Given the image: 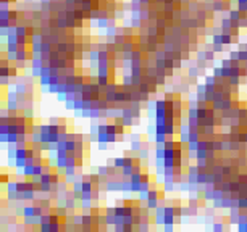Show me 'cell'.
I'll return each mask as SVG.
<instances>
[{
  "mask_svg": "<svg viewBox=\"0 0 247 232\" xmlns=\"http://www.w3.org/2000/svg\"><path fill=\"white\" fill-rule=\"evenodd\" d=\"M237 231L239 232H247V222H237Z\"/></svg>",
  "mask_w": 247,
  "mask_h": 232,
  "instance_id": "cell-21",
  "label": "cell"
},
{
  "mask_svg": "<svg viewBox=\"0 0 247 232\" xmlns=\"http://www.w3.org/2000/svg\"><path fill=\"white\" fill-rule=\"evenodd\" d=\"M212 229H213V231H225L226 226H223V221H217V222L212 226Z\"/></svg>",
  "mask_w": 247,
  "mask_h": 232,
  "instance_id": "cell-19",
  "label": "cell"
},
{
  "mask_svg": "<svg viewBox=\"0 0 247 232\" xmlns=\"http://www.w3.org/2000/svg\"><path fill=\"white\" fill-rule=\"evenodd\" d=\"M113 166L116 168V169H121V168L125 166V157H116V158H115Z\"/></svg>",
  "mask_w": 247,
  "mask_h": 232,
  "instance_id": "cell-12",
  "label": "cell"
},
{
  "mask_svg": "<svg viewBox=\"0 0 247 232\" xmlns=\"http://www.w3.org/2000/svg\"><path fill=\"white\" fill-rule=\"evenodd\" d=\"M18 142V132H8L7 135V143H16Z\"/></svg>",
  "mask_w": 247,
  "mask_h": 232,
  "instance_id": "cell-13",
  "label": "cell"
},
{
  "mask_svg": "<svg viewBox=\"0 0 247 232\" xmlns=\"http://www.w3.org/2000/svg\"><path fill=\"white\" fill-rule=\"evenodd\" d=\"M144 66H131V74L134 76V78H142L144 76Z\"/></svg>",
  "mask_w": 247,
  "mask_h": 232,
  "instance_id": "cell-3",
  "label": "cell"
},
{
  "mask_svg": "<svg viewBox=\"0 0 247 232\" xmlns=\"http://www.w3.org/2000/svg\"><path fill=\"white\" fill-rule=\"evenodd\" d=\"M107 143H108V142H99V150H107V149H108Z\"/></svg>",
  "mask_w": 247,
  "mask_h": 232,
  "instance_id": "cell-22",
  "label": "cell"
},
{
  "mask_svg": "<svg viewBox=\"0 0 247 232\" xmlns=\"http://www.w3.org/2000/svg\"><path fill=\"white\" fill-rule=\"evenodd\" d=\"M11 76H0V84H2V89H7V87L11 84Z\"/></svg>",
  "mask_w": 247,
  "mask_h": 232,
  "instance_id": "cell-9",
  "label": "cell"
},
{
  "mask_svg": "<svg viewBox=\"0 0 247 232\" xmlns=\"http://www.w3.org/2000/svg\"><path fill=\"white\" fill-rule=\"evenodd\" d=\"M173 68H174V69H181V68H182V58H174L173 60Z\"/></svg>",
  "mask_w": 247,
  "mask_h": 232,
  "instance_id": "cell-18",
  "label": "cell"
},
{
  "mask_svg": "<svg viewBox=\"0 0 247 232\" xmlns=\"http://www.w3.org/2000/svg\"><path fill=\"white\" fill-rule=\"evenodd\" d=\"M137 157L141 160H149V157H150V145H149V142H144L142 149L137 151Z\"/></svg>",
  "mask_w": 247,
  "mask_h": 232,
  "instance_id": "cell-1",
  "label": "cell"
},
{
  "mask_svg": "<svg viewBox=\"0 0 247 232\" xmlns=\"http://www.w3.org/2000/svg\"><path fill=\"white\" fill-rule=\"evenodd\" d=\"M204 58L207 60V61H210L212 63L213 60H215V52L212 49H208V50H204Z\"/></svg>",
  "mask_w": 247,
  "mask_h": 232,
  "instance_id": "cell-10",
  "label": "cell"
},
{
  "mask_svg": "<svg viewBox=\"0 0 247 232\" xmlns=\"http://www.w3.org/2000/svg\"><path fill=\"white\" fill-rule=\"evenodd\" d=\"M10 66H0V76H10Z\"/></svg>",
  "mask_w": 247,
  "mask_h": 232,
  "instance_id": "cell-20",
  "label": "cell"
},
{
  "mask_svg": "<svg viewBox=\"0 0 247 232\" xmlns=\"http://www.w3.org/2000/svg\"><path fill=\"white\" fill-rule=\"evenodd\" d=\"M97 173L100 174L102 177H105V176H108V165H102V166H99Z\"/></svg>",
  "mask_w": 247,
  "mask_h": 232,
  "instance_id": "cell-16",
  "label": "cell"
},
{
  "mask_svg": "<svg viewBox=\"0 0 247 232\" xmlns=\"http://www.w3.org/2000/svg\"><path fill=\"white\" fill-rule=\"evenodd\" d=\"M212 74H213L217 79H221V78H223V69H221V65H220V66H213Z\"/></svg>",
  "mask_w": 247,
  "mask_h": 232,
  "instance_id": "cell-14",
  "label": "cell"
},
{
  "mask_svg": "<svg viewBox=\"0 0 247 232\" xmlns=\"http://www.w3.org/2000/svg\"><path fill=\"white\" fill-rule=\"evenodd\" d=\"M168 139H171L170 135H166L163 132H155V143H165Z\"/></svg>",
  "mask_w": 247,
  "mask_h": 232,
  "instance_id": "cell-4",
  "label": "cell"
},
{
  "mask_svg": "<svg viewBox=\"0 0 247 232\" xmlns=\"http://www.w3.org/2000/svg\"><path fill=\"white\" fill-rule=\"evenodd\" d=\"M142 145H144V143H142L141 140H131V145H129V150L131 151H134V153L137 155V151L142 149Z\"/></svg>",
  "mask_w": 247,
  "mask_h": 232,
  "instance_id": "cell-5",
  "label": "cell"
},
{
  "mask_svg": "<svg viewBox=\"0 0 247 232\" xmlns=\"http://www.w3.org/2000/svg\"><path fill=\"white\" fill-rule=\"evenodd\" d=\"M223 49H225L223 44H212V50L215 53H223Z\"/></svg>",
  "mask_w": 247,
  "mask_h": 232,
  "instance_id": "cell-17",
  "label": "cell"
},
{
  "mask_svg": "<svg viewBox=\"0 0 247 232\" xmlns=\"http://www.w3.org/2000/svg\"><path fill=\"white\" fill-rule=\"evenodd\" d=\"M228 16H229L231 19H233L234 23H237L239 19H241V11H239L237 8H231V10H229V15H228Z\"/></svg>",
  "mask_w": 247,
  "mask_h": 232,
  "instance_id": "cell-8",
  "label": "cell"
},
{
  "mask_svg": "<svg viewBox=\"0 0 247 232\" xmlns=\"http://www.w3.org/2000/svg\"><path fill=\"white\" fill-rule=\"evenodd\" d=\"M36 174V165H26L23 168V176L24 177H33Z\"/></svg>",
  "mask_w": 247,
  "mask_h": 232,
  "instance_id": "cell-2",
  "label": "cell"
},
{
  "mask_svg": "<svg viewBox=\"0 0 247 232\" xmlns=\"http://www.w3.org/2000/svg\"><path fill=\"white\" fill-rule=\"evenodd\" d=\"M221 35H223V45H225V47H228V45H231V44H234V37H233L231 34L221 33Z\"/></svg>",
  "mask_w": 247,
  "mask_h": 232,
  "instance_id": "cell-6",
  "label": "cell"
},
{
  "mask_svg": "<svg viewBox=\"0 0 247 232\" xmlns=\"http://www.w3.org/2000/svg\"><path fill=\"white\" fill-rule=\"evenodd\" d=\"M31 50H33V53H42V42H33Z\"/></svg>",
  "mask_w": 247,
  "mask_h": 232,
  "instance_id": "cell-11",
  "label": "cell"
},
{
  "mask_svg": "<svg viewBox=\"0 0 247 232\" xmlns=\"http://www.w3.org/2000/svg\"><path fill=\"white\" fill-rule=\"evenodd\" d=\"M200 73V68L199 66H189L188 68V78H199Z\"/></svg>",
  "mask_w": 247,
  "mask_h": 232,
  "instance_id": "cell-7",
  "label": "cell"
},
{
  "mask_svg": "<svg viewBox=\"0 0 247 232\" xmlns=\"http://www.w3.org/2000/svg\"><path fill=\"white\" fill-rule=\"evenodd\" d=\"M205 84L207 86H217V78H215L213 74L205 76Z\"/></svg>",
  "mask_w": 247,
  "mask_h": 232,
  "instance_id": "cell-15",
  "label": "cell"
}]
</instances>
